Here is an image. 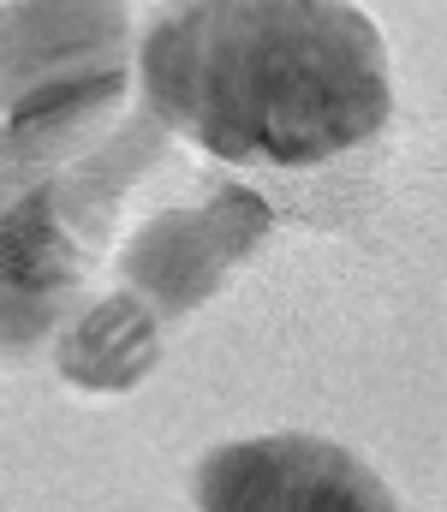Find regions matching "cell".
<instances>
[{
  "instance_id": "obj_7",
  "label": "cell",
  "mask_w": 447,
  "mask_h": 512,
  "mask_svg": "<svg viewBox=\"0 0 447 512\" xmlns=\"http://www.w3.org/2000/svg\"><path fill=\"white\" fill-rule=\"evenodd\" d=\"M167 137H173V131H167L144 102H138V108H126V114H120V126L108 131L90 155H78L66 173H54L60 209H66V221H72V233H78V239L102 245V233L114 227V209L126 203V191H132L149 167H155V155H161V143H167Z\"/></svg>"
},
{
  "instance_id": "obj_4",
  "label": "cell",
  "mask_w": 447,
  "mask_h": 512,
  "mask_svg": "<svg viewBox=\"0 0 447 512\" xmlns=\"http://www.w3.org/2000/svg\"><path fill=\"white\" fill-rule=\"evenodd\" d=\"M96 245L72 233L54 179L24 185L0 203V352H36L66 328V316L90 298Z\"/></svg>"
},
{
  "instance_id": "obj_2",
  "label": "cell",
  "mask_w": 447,
  "mask_h": 512,
  "mask_svg": "<svg viewBox=\"0 0 447 512\" xmlns=\"http://www.w3.org/2000/svg\"><path fill=\"white\" fill-rule=\"evenodd\" d=\"M269 233H275V209L251 185L227 179L197 203H173L155 221H144L120 251V280L161 322H179L203 310L257 256Z\"/></svg>"
},
{
  "instance_id": "obj_3",
  "label": "cell",
  "mask_w": 447,
  "mask_h": 512,
  "mask_svg": "<svg viewBox=\"0 0 447 512\" xmlns=\"http://www.w3.org/2000/svg\"><path fill=\"white\" fill-rule=\"evenodd\" d=\"M197 512H400L394 489L340 441L275 429L215 447L191 477Z\"/></svg>"
},
{
  "instance_id": "obj_6",
  "label": "cell",
  "mask_w": 447,
  "mask_h": 512,
  "mask_svg": "<svg viewBox=\"0 0 447 512\" xmlns=\"http://www.w3.org/2000/svg\"><path fill=\"white\" fill-rule=\"evenodd\" d=\"M155 364H161V316L132 286L84 298L54 334V370L96 399L132 393Z\"/></svg>"
},
{
  "instance_id": "obj_1",
  "label": "cell",
  "mask_w": 447,
  "mask_h": 512,
  "mask_svg": "<svg viewBox=\"0 0 447 512\" xmlns=\"http://www.w3.org/2000/svg\"><path fill=\"white\" fill-rule=\"evenodd\" d=\"M138 90L173 137L245 167H322L394 114L388 42L352 0H167Z\"/></svg>"
},
{
  "instance_id": "obj_5",
  "label": "cell",
  "mask_w": 447,
  "mask_h": 512,
  "mask_svg": "<svg viewBox=\"0 0 447 512\" xmlns=\"http://www.w3.org/2000/svg\"><path fill=\"white\" fill-rule=\"evenodd\" d=\"M132 60L126 0H0V114L54 78Z\"/></svg>"
}]
</instances>
